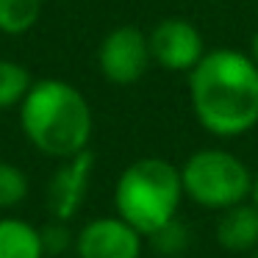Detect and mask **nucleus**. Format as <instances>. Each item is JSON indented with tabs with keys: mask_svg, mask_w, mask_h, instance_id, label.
I'll return each instance as SVG.
<instances>
[{
	"mask_svg": "<svg viewBox=\"0 0 258 258\" xmlns=\"http://www.w3.org/2000/svg\"><path fill=\"white\" fill-rule=\"evenodd\" d=\"M45 0H0V34L23 36L39 23Z\"/></svg>",
	"mask_w": 258,
	"mask_h": 258,
	"instance_id": "nucleus-11",
	"label": "nucleus"
},
{
	"mask_svg": "<svg viewBox=\"0 0 258 258\" xmlns=\"http://www.w3.org/2000/svg\"><path fill=\"white\" fill-rule=\"evenodd\" d=\"M214 236L225 252H236V255L247 252L250 255L258 247V208L252 206V200L219 211Z\"/></svg>",
	"mask_w": 258,
	"mask_h": 258,
	"instance_id": "nucleus-9",
	"label": "nucleus"
},
{
	"mask_svg": "<svg viewBox=\"0 0 258 258\" xmlns=\"http://www.w3.org/2000/svg\"><path fill=\"white\" fill-rule=\"evenodd\" d=\"M250 258H258V247H255V250H252V252H250Z\"/></svg>",
	"mask_w": 258,
	"mask_h": 258,
	"instance_id": "nucleus-18",
	"label": "nucleus"
},
{
	"mask_svg": "<svg viewBox=\"0 0 258 258\" xmlns=\"http://www.w3.org/2000/svg\"><path fill=\"white\" fill-rule=\"evenodd\" d=\"M28 189L31 183L23 167H17L12 161H0V211L17 208L28 197Z\"/></svg>",
	"mask_w": 258,
	"mask_h": 258,
	"instance_id": "nucleus-14",
	"label": "nucleus"
},
{
	"mask_svg": "<svg viewBox=\"0 0 258 258\" xmlns=\"http://www.w3.org/2000/svg\"><path fill=\"white\" fill-rule=\"evenodd\" d=\"M247 53H250V58L258 64V31L252 34V39H250V50H247Z\"/></svg>",
	"mask_w": 258,
	"mask_h": 258,
	"instance_id": "nucleus-16",
	"label": "nucleus"
},
{
	"mask_svg": "<svg viewBox=\"0 0 258 258\" xmlns=\"http://www.w3.org/2000/svg\"><path fill=\"white\" fill-rule=\"evenodd\" d=\"M183 195L206 211H225L252 197L255 172L225 147H200L180 164Z\"/></svg>",
	"mask_w": 258,
	"mask_h": 258,
	"instance_id": "nucleus-4",
	"label": "nucleus"
},
{
	"mask_svg": "<svg viewBox=\"0 0 258 258\" xmlns=\"http://www.w3.org/2000/svg\"><path fill=\"white\" fill-rule=\"evenodd\" d=\"M42 230V244H45L47 255H61V252L73 250L75 244V233L70 230V222H61V219H50Z\"/></svg>",
	"mask_w": 258,
	"mask_h": 258,
	"instance_id": "nucleus-15",
	"label": "nucleus"
},
{
	"mask_svg": "<svg viewBox=\"0 0 258 258\" xmlns=\"http://www.w3.org/2000/svg\"><path fill=\"white\" fill-rule=\"evenodd\" d=\"M183 197L180 167L161 156H142L131 161L114 183V214L147 239L178 217Z\"/></svg>",
	"mask_w": 258,
	"mask_h": 258,
	"instance_id": "nucleus-3",
	"label": "nucleus"
},
{
	"mask_svg": "<svg viewBox=\"0 0 258 258\" xmlns=\"http://www.w3.org/2000/svg\"><path fill=\"white\" fill-rule=\"evenodd\" d=\"M75 258H142L145 236L119 214L95 217L75 233Z\"/></svg>",
	"mask_w": 258,
	"mask_h": 258,
	"instance_id": "nucleus-7",
	"label": "nucleus"
},
{
	"mask_svg": "<svg viewBox=\"0 0 258 258\" xmlns=\"http://www.w3.org/2000/svg\"><path fill=\"white\" fill-rule=\"evenodd\" d=\"M20 128L25 139L56 161L89 150L95 117L78 86L61 78L34 81L20 103Z\"/></svg>",
	"mask_w": 258,
	"mask_h": 258,
	"instance_id": "nucleus-2",
	"label": "nucleus"
},
{
	"mask_svg": "<svg viewBox=\"0 0 258 258\" xmlns=\"http://www.w3.org/2000/svg\"><path fill=\"white\" fill-rule=\"evenodd\" d=\"M150 247L158 252V255H167V258H178L189 250L191 244V230L183 225V219L175 217L172 222H167L164 228H158L153 236H147Z\"/></svg>",
	"mask_w": 258,
	"mask_h": 258,
	"instance_id": "nucleus-13",
	"label": "nucleus"
},
{
	"mask_svg": "<svg viewBox=\"0 0 258 258\" xmlns=\"http://www.w3.org/2000/svg\"><path fill=\"white\" fill-rule=\"evenodd\" d=\"M189 106L214 139H241L258 128V64L250 53L211 47L189 75Z\"/></svg>",
	"mask_w": 258,
	"mask_h": 258,
	"instance_id": "nucleus-1",
	"label": "nucleus"
},
{
	"mask_svg": "<svg viewBox=\"0 0 258 258\" xmlns=\"http://www.w3.org/2000/svg\"><path fill=\"white\" fill-rule=\"evenodd\" d=\"M153 64L167 73L189 75L206 56V39L200 28L186 17H164L147 34Z\"/></svg>",
	"mask_w": 258,
	"mask_h": 258,
	"instance_id": "nucleus-6",
	"label": "nucleus"
},
{
	"mask_svg": "<svg viewBox=\"0 0 258 258\" xmlns=\"http://www.w3.org/2000/svg\"><path fill=\"white\" fill-rule=\"evenodd\" d=\"M92 172H95V153L92 150H84L58 164V169L53 172L50 183H47V211H50V219L73 222L78 217L86 195H89Z\"/></svg>",
	"mask_w": 258,
	"mask_h": 258,
	"instance_id": "nucleus-8",
	"label": "nucleus"
},
{
	"mask_svg": "<svg viewBox=\"0 0 258 258\" xmlns=\"http://www.w3.org/2000/svg\"><path fill=\"white\" fill-rule=\"evenodd\" d=\"M153 64L147 34L136 25H117L97 47V70L114 86H134Z\"/></svg>",
	"mask_w": 258,
	"mask_h": 258,
	"instance_id": "nucleus-5",
	"label": "nucleus"
},
{
	"mask_svg": "<svg viewBox=\"0 0 258 258\" xmlns=\"http://www.w3.org/2000/svg\"><path fill=\"white\" fill-rule=\"evenodd\" d=\"M31 84V73L14 58H0V111L6 108H20L23 97L28 95Z\"/></svg>",
	"mask_w": 258,
	"mask_h": 258,
	"instance_id": "nucleus-12",
	"label": "nucleus"
},
{
	"mask_svg": "<svg viewBox=\"0 0 258 258\" xmlns=\"http://www.w3.org/2000/svg\"><path fill=\"white\" fill-rule=\"evenodd\" d=\"M250 200H252V206L258 208V172H255V180H252V197Z\"/></svg>",
	"mask_w": 258,
	"mask_h": 258,
	"instance_id": "nucleus-17",
	"label": "nucleus"
},
{
	"mask_svg": "<svg viewBox=\"0 0 258 258\" xmlns=\"http://www.w3.org/2000/svg\"><path fill=\"white\" fill-rule=\"evenodd\" d=\"M0 258H47L42 230L20 217L0 219Z\"/></svg>",
	"mask_w": 258,
	"mask_h": 258,
	"instance_id": "nucleus-10",
	"label": "nucleus"
}]
</instances>
